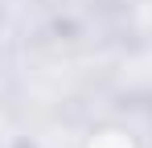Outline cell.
I'll list each match as a JSON object with an SVG mask.
<instances>
[{"label":"cell","instance_id":"obj_1","mask_svg":"<svg viewBox=\"0 0 152 148\" xmlns=\"http://www.w3.org/2000/svg\"><path fill=\"white\" fill-rule=\"evenodd\" d=\"M82 148H140V136L124 123H99V127H91Z\"/></svg>","mask_w":152,"mask_h":148}]
</instances>
